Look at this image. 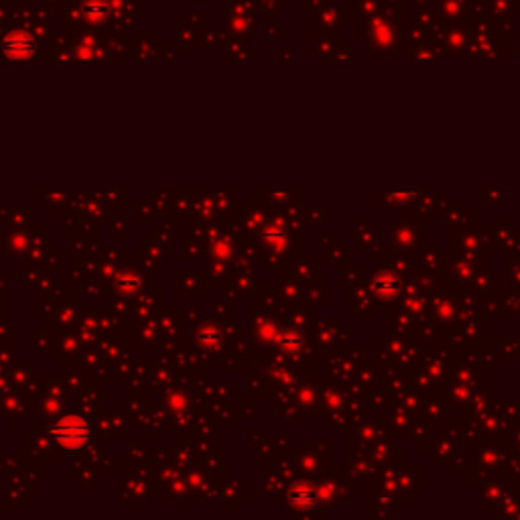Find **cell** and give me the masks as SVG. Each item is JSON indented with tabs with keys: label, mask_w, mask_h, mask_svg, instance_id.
I'll return each mask as SVG.
<instances>
[{
	"label": "cell",
	"mask_w": 520,
	"mask_h": 520,
	"mask_svg": "<svg viewBox=\"0 0 520 520\" xmlns=\"http://www.w3.org/2000/svg\"><path fill=\"white\" fill-rule=\"evenodd\" d=\"M49 437L67 449H77L90 439V425L77 415H69L49 427Z\"/></svg>",
	"instance_id": "obj_1"
},
{
	"label": "cell",
	"mask_w": 520,
	"mask_h": 520,
	"mask_svg": "<svg viewBox=\"0 0 520 520\" xmlns=\"http://www.w3.org/2000/svg\"><path fill=\"white\" fill-rule=\"evenodd\" d=\"M372 287H374V291H376L378 297H382V299H392V297H396L398 291H400V279H398L394 272L382 270V272H378V275L374 277Z\"/></svg>",
	"instance_id": "obj_3"
},
{
	"label": "cell",
	"mask_w": 520,
	"mask_h": 520,
	"mask_svg": "<svg viewBox=\"0 0 520 520\" xmlns=\"http://www.w3.org/2000/svg\"><path fill=\"white\" fill-rule=\"evenodd\" d=\"M118 289L124 295H134V292L140 289V281L134 277V275H122L118 279Z\"/></svg>",
	"instance_id": "obj_6"
},
{
	"label": "cell",
	"mask_w": 520,
	"mask_h": 520,
	"mask_svg": "<svg viewBox=\"0 0 520 520\" xmlns=\"http://www.w3.org/2000/svg\"><path fill=\"white\" fill-rule=\"evenodd\" d=\"M197 342H199L201 346L214 348V346H218V342H220V331H218L214 325H203V327L199 329V333H197Z\"/></svg>",
	"instance_id": "obj_5"
},
{
	"label": "cell",
	"mask_w": 520,
	"mask_h": 520,
	"mask_svg": "<svg viewBox=\"0 0 520 520\" xmlns=\"http://www.w3.org/2000/svg\"><path fill=\"white\" fill-rule=\"evenodd\" d=\"M32 49H35L32 41L29 37H25V35H12V37H8L6 43H4V53H6V57H8V59H15V62L27 59L32 53Z\"/></svg>",
	"instance_id": "obj_2"
},
{
	"label": "cell",
	"mask_w": 520,
	"mask_h": 520,
	"mask_svg": "<svg viewBox=\"0 0 520 520\" xmlns=\"http://www.w3.org/2000/svg\"><path fill=\"white\" fill-rule=\"evenodd\" d=\"M289 504L292 508H309L315 504V490L305 484H297L289 492Z\"/></svg>",
	"instance_id": "obj_4"
}]
</instances>
